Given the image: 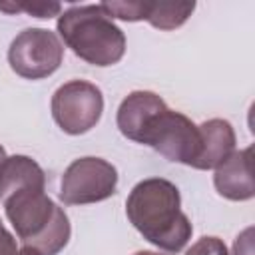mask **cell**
<instances>
[{
	"label": "cell",
	"mask_w": 255,
	"mask_h": 255,
	"mask_svg": "<svg viewBox=\"0 0 255 255\" xmlns=\"http://www.w3.org/2000/svg\"><path fill=\"white\" fill-rule=\"evenodd\" d=\"M126 215L145 241L167 253H179L193 233L177 185L163 177L137 181L126 199Z\"/></svg>",
	"instance_id": "1"
},
{
	"label": "cell",
	"mask_w": 255,
	"mask_h": 255,
	"mask_svg": "<svg viewBox=\"0 0 255 255\" xmlns=\"http://www.w3.org/2000/svg\"><path fill=\"white\" fill-rule=\"evenodd\" d=\"M4 213L12 223L20 243L40 255H58L70 241V219L44 187H24L4 201Z\"/></svg>",
	"instance_id": "2"
},
{
	"label": "cell",
	"mask_w": 255,
	"mask_h": 255,
	"mask_svg": "<svg viewBox=\"0 0 255 255\" xmlns=\"http://www.w3.org/2000/svg\"><path fill=\"white\" fill-rule=\"evenodd\" d=\"M56 28L66 48L92 66H114L126 54V34L102 4H84L64 10L58 16Z\"/></svg>",
	"instance_id": "3"
},
{
	"label": "cell",
	"mask_w": 255,
	"mask_h": 255,
	"mask_svg": "<svg viewBox=\"0 0 255 255\" xmlns=\"http://www.w3.org/2000/svg\"><path fill=\"white\" fill-rule=\"evenodd\" d=\"M137 143L149 145L169 161L193 167L201 153V131L185 114L163 106L147 120Z\"/></svg>",
	"instance_id": "4"
},
{
	"label": "cell",
	"mask_w": 255,
	"mask_h": 255,
	"mask_svg": "<svg viewBox=\"0 0 255 255\" xmlns=\"http://www.w3.org/2000/svg\"><path fill=\"white\" fill-rule=\"evenodd\" d=\"M62 60L64 44L60 36L48 28H26L8 48V64L12 72L24 80H44L52 76Z\"/></svg>",
	"instance_id": "5"
},
{
	"label": "cell",
	"mask_w": 255,
	"mask_h": 255,
	"mask_svg": "<svg viewBox=\"0 0 255 255\" xmlns=\"http://www.w3.org/2000/svg\"><path fill=\"white\" fill-rule=\"evenodd\" d=\"M52 118L68 135H82L96 128L104 112L102 90L86 80H70L62 84L50 102Z\"/></svg>",
	"instance_id": "6"
},
{
	"label": "cell",
	"mask_w": 255,
	"mask_h": 255,
	"mask_svg": "<svg viewBox=\"0 0 255 255\" xmlns=\"http://www.w3.org/2000/svg\"><path fill=\"white\" fill-rule=\"evenodd\" d=\"M118 169L102 157H78L74 159L60 181V199L66 205L98 203L116 193Z\"/></svg>",
	"instance_id": "7"
},
{
	"label": "cell",
	"mask_w": 255,
	"mask_h": 255,
	"mask_svg": "<svg viewBox=\"0 0 255 255\" xmlns=\"http://www.w3.org/2000/svg\"><path fill=\"white\" fill-rule=\"evenodd\" d=\"M253 147L235 149L221 165L215 167L213 185L217 193L229 201H247L255 195L253 171H251Z\"/></svg>",
	"instance_id": "8"
},
{
	"label": "cell",
	"mask_w": 255,
	"mask_h": 255,
	"mask_svg": "<svg viewBox=\"0 0 255 255\" xmlns=\"http://www.w3.org/2000/svg\"><path fill=\"white\" fill-rule=\"evenodd\" d=\"M201 153L193 163L195 169H215L235 151V129L227 120L211 118L199 126Z\"/></svg>",
	"instance_id": "9"
},
{
	"label": "cell",
	"mask_w": 255,
	"mask_h": 255,
	"mask_svg": "<svg viewBox=\"0 0 255 255\" xmlns=\"http://www.w3.org/2000/svg\"><path fill=\"white\" fill-rule=\"evenodd\" d=\"M163 106H165V102L155 92L135 90V92L128 94L122 100V104L118 108V116H116L120 133L137 143V137H139L143 126L147 124V120Z\"/></svg>",
	"instance_id": "10"
},
{
	"label": "cell",
	"mask_w": 255,
	"mask_h": 255,
	"mask_svg": "<svg viewBox=\"0 0 255 255\" xmlns=\"http://www.w3.org/2000/svg\"><path fill=\"white\" fill-rule=\"evenodd\" d=\"M24 187H46L44 169L28 155H6L0 163V199Z\"/></svg>",
	"instance_id": "11"
},
{
	"label": "cell",
	"mask_w": 255,
	"mask_h": 255,
	"mask_svg": "<svg viewBox=\"0 0 255 255\" xmlns=\"http://www.w3.org/2000/svg\"><path fill=\"white\" fill-rule=\"evenodd\" d=\"M195 2H147L145 22L157 30H175L193 14Z\"/></svg>",
	"instance_id": "12"
},
{
	"label": "cell",
	"mask_w": 255,
	"mask_h": 255,
	"mask_svg": "<svg viewBox=\"0 0 255 255\" xmlns=\"http://www.w3.org/2000/svg\"><path fill=\"white\" fill-rule=\"evenodd\" d=\"M102 8L110 14V18L126 20V22H139L145 18L147 2H102Z\"/></svg>",
	"instance_id": "13"
},
{
	"label": "cell",
	"mask_w": 255,
	"mask_h": 255,
	"mask_svg": "<svg viewBox=\"0 0 255 255\" xmlns=\"http://www.w3.org/2000/svg\"><path fill=\"white\" fill-rule=\"evenodd\" d=\"M4 12H26L34 18H52L62 14V6L58 2H22V4H0Z\"/></svg>",
	"instance_id": "14"
},
{
	"label": "cell",
	"mask_w": 255,
	"mask_h": 255,
	"mask_svg": "<svg viewBox=\"0 0 255 255\" xmlns=\"http://www.w3.org/2000/svg\"><path fill=\"white\" fill-rule=\"evenodd\" d=\"M185 255H229V253L223 239L215 235H203L185 251Z\"/></svg>",
	"instance_id": "15"
},
{
	"label": "cell",
	"mask_w": 255,
	"mask_h": 255,
	"mask_svg": "<svg viewBox=\"0 0 255 255\" xmlns=\"http://www.w3.org/2000/svg\"><path fill=\"white\" fill-rule=\"evenodd\" d=\"M233 255H253V227H247L235 237Z\"/></svg>",
	"instance_id": "16"
},
{
	"label": "cell",
	"mask_w": 255,
	"mask_h": 255,
	"mask_svg": "<svg viewBox=\"0 0 255 255\" xmlns=\"http://www.w3.org/2000/svg\"><path fill=\"white\" fill-rule=\"evenodd\" d=\"M0 255H20L14 235L4 227L2 221H0Z\"/></svg>",
	"instance_id": "17"
},
{
	"label": "cell",
	"mask_w": 255,
	"mask_h": 255,
	"mask_svg": "<svg viewBox=\"0 0 255 255\" xmlns=\"http://www.w3.org/2000/svg\"><path fill=\"white\" fill-rule=\"evenodd\" d=\"M133 255H163V253H155V251H147V249H143V251H135Z\"/></svg>",
	"instance_id": "18"
},
{
	"label": "cell",
	"mask_w": 255,
	"mask_h": 255,
	"mask_svg": "<svg viewBox=\"0 0 255 255\" xmlns=\"http://www.w3.org/2000/svg\"><path fill=\"white\" fill-rule=\"evenodd\" d=\"M4 159H6V149H4L2 145H0V163H2Z\"/></svg>",
	"instance_id": "19"
}]
</instances>
